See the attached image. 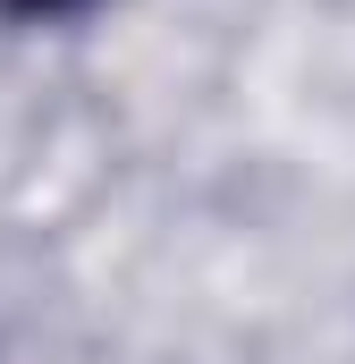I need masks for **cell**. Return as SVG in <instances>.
<instances>
[{
    "label": "cell",
    "mask_w": 355,
    "mask_h": 364,
    "mask_svg": "<svg viewBox=\"0 0 355 364\" xmlns=\"http://www.w3.org/2000/svg\"><path fill=\"white\" fill-rule=\"evenodd\" d=\"M85 0H0V26H43V17H77Z\"/></svg>",
    "instance_id": "1"
}]
</instances>
